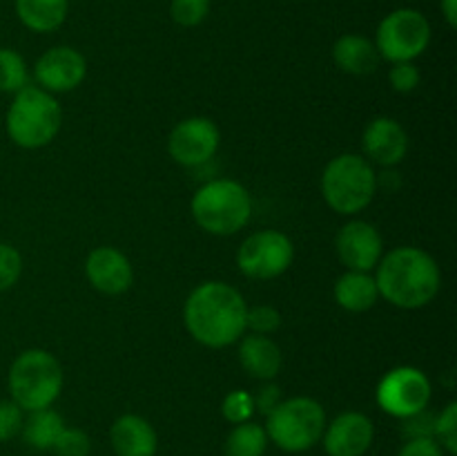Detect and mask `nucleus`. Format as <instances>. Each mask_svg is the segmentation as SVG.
Returning a JSON list of instances; mask_svg holds the SVG:
<instances>
[{"label":"nucleus","mask_w":457,"mask_h":456,"mask_svg":"<svg viewBox=\"0 0 457 456\" xmlns=\"http://www.w3.org/2000/svg\"><path fill=\"white\" fill-rule=\"evenodd\" d=\"M337 255L348 271H364L378 266L384 255V241L378 228L361 219L344 224L337 232Z\"/></svg>","instance_id":"obj_13"},{"label":"nucleus","mask_w":457,"mask_h":456,"mask_svg":"<svg viewBox=\"0 0 457 456\" xmlns=\"http://www.w3.org/2000/svg\"><path fill=\"white\" fill-rule=\"evenodd\" d=\"M378 174L369 159L360 155H339L321 174V195L339 215H357L373 201Z\"/></svg>","instance_id":"obj_6"},{"label":"nucleus","mask_w":457,"mask_h":456,"mask_svg":"<svg viewBox=\"0 0 457 456\" xmlns=\"http://www.w3.org/2000/svg\"><path fill=\"white\" fill-rule=\"evenodd\" d=\"M61 362L45 349H27L18 353L9 367V393L22 411L52 407V402L61 396Z\"/></svg>","instance_id":"obj_5"},{"label":"nucleus","mask_w":457,"mask_h":456,"mask_svg":"<svg viewBox=\"0 0 457 456\" xmlns=\"http://www.w3.org/2000/svg\"><path fill=\"white\" fill-rule=\"evenodd\" d=\"M62 429H65V423H62L61 414L45 407V410L29 411V416L22 423L21 434L22 441L34 450H52Z\"/></svg>","instance_id":"obj_22"},{"label":"nucleus","mask_w":457,"mask_h":456,"mask_svg":"<svg viewBox=\"0 0 457 456\" xmlns=\"http://www.w3.org/2000/svg\"><path fill=\"white\" fill-rule=\"evenodd\" d=\"M361 146L370 161L384 165V168H391V165L404 161L406 152H409V134L395 119L378 116L366 125Z\"/></svg>","instance_id":"obj_16"},{"label":"nucleus","mask_w":457,"mask_h":456,"mask_svg":"<svg viewBox=\"0 0 457 456\" xmlns=\"http://www.w3.org/2000/svg\"><path fill=\"white\" fill-rule=\"evenodd\" d=\"M195 222L212 235H235L253 215L248 190L235 179H214L201 186L192 197Z\"/></svg>","instance_id":"obj_4"},{"label":"nucleus","mask_w":457,"mask_h":456,"mask_svg":"<svg viewBox=\"0 0 457 456\" xmlns=\"http://www.w3.org/2000/svg\"><path fill=\"white\" fill-rule=\"evenodd\" d=\"M379 298L400 308L427 307L440 293L442 275L436 259L415 246L388 250L378 262Z\"/></svg>","instance_id":"obj_2"},{"label":"nucleus","mask_w":457,"mask_h":456,"mask_svg":"<svg viewBox=\"0 0 457 456\" xmlns=\"http://www.w3.org/2000/svg\"><path fill=\"white\" fill-rule=\"evenodd\" d=\"M87 74V61L74 47H52L36 61L34 76L38 88L52 92H71L79 88Z\"/></svg>","instance_id":"obj_12"},{"label":"nucleus","mask_w":457,"mask_h":456,"mask_svg":"<svg viewBox=\"0 0 457 456\" xmlns=\"http://www.w3.org/2000/svg\"><path fill=\"white\" fill-rule=\"evenodd\" d=\"M295 259V246L288 235L279 231L253 232L237 253V264L245 277L275 280L284 275Z\"/></svg>","instance_id":"obj_9"},{"label":"nucleus","mask_w":457,"mask_h":456,"mask_svg":"<svg viewBox=\"0 0 457 456\" xmlns=\"http://www.w3.org/2000/svg\"><path fill=\"white\" fill-rule=\"evenodd\" d=\"M268 447V434L262 425L245 423L235 425L226 438L223 445V454L226 456H263Z\"/></svg>","instance_id":"obj_23"},{"label":"nucleus","mask_w":457,"mask_h":456,"mask_svg":"<svg viewBox=\"0 0 457 456\" xmlns=\"http://www.w3.org/2000/svg\"><path fill=\"white\" fill-rule=\"evenodd\" d=\"M433 438L440 443V447L449 454H457V405L449 402L440 416H436V429Z\"/></svg>","instance_id":"obj_26"},{"label":"nucleus","mask_w":457,"mask_h":456,"mask_svg":"<svg viewBox=\"0 0 457 456\" xmlns=\"http://www.w3.org/2000/svg\"><path fill=\"white\" fill-rule=\"evenodd\" d=\"M335 300L351 313H364L379 300L378 282L364 271H348L335 282Z\"/></svg>","instance_id":"obj_20"},{"label":"nucleus","mask_w":457,"mask_h":456,"mask_svg":"<svg viewBox=\"0 0 457 456\" xmlns=\"http://www.w3.org/2000/svg\"><path fill=\"white\" fill-rule=\"evenodd\" d=\"M25 423V414L13 401H0V443L18 436Z\"/></svg>","instance_id":"obj_31"},{"label":"nucleus","mask_w":457,"mask_h":456,"mask_svg":"<svg viewBox=\"0 0 457 456\" xmlns=\"http://www.w3.org/2000/svg\"><path fill=\"white\" fill-rule=\"evenodd\" d=\"M326 427V411L315 398L297 396L281 401L266 416L268 441L284 452H306L321 438Z\"/></svg>","instance_id":"obj_7"},{"label":"nucleus","mask_w":457,"mask_h":456,"mask_svg":"<svg viewBox=\"0 0 457 456\" xmlns=\"http://www.w3.org/2000/svg\"><path fill=\"white\" fill-rule=\"evenodd\" d=\"M29 72L27 63L16 49L0 47V92L16 94L22 88H27Z\"/></svg>","instance_id":"obj_24"},{"label":"nucleus","mask_w":457,"mask_h":456,"mask_svg":"<svg viewBox=\"0 0 457 456\" xmlns=\"http://www.w3.org/2000/svg\"><path fill=\"white\" fill-rule=\"evenodd\" d=\"M112 450L116 456H154L159 436L150 420L137 414H123L110 429Z\"/></svg>","instance_id":"obj_17"},{"label":"nucleus","mask_w":457,"mask_h":456,"mask_svg":"<svg viewBox=\"0 0 457 456\" xmlns=\"http://www.w3.org/2000/svg\"><path fill=\"white\" fill-rule=\"evenodd\" d=\"M239 362L253 378L272 380L281 369V349L268 335H245L239 344Z\"/></svg>","instance_id":"obj_18"},{"label":"nucleus","mask_w":457,"mask_h":456,"mask_svg":"<svg viewBox=\"0 0 457 456\" xmlns=\"http://www.w3.org/2000/svg\"><path fill=\"white\" fill-rule=\"evenodd\" d=\"M431 43V25L418 9H395L378 27L375 47L391 63L415 61Z\"/></svg>","instance_id":"obj_8"},{"label":"nucleus","mask_w":457,"mask_h":456,"mask_svg":"<svg viewBox=\"0 0 457 456\" xmlns=\"http://www.w3.org/2000/svg\"><path fill=\"white\" fill-rule=\"evenodd\" d=\"M254 410H259L262 414H270L277 405L281 402V389L277 384H263L257 392V396H253Z\"/></svg>","instance_id":"obj_35"},{"label":"nucleus","mask_w":457,"mask_h":456,"mask_svg":"<svg viewBox=\"0 0 457 456\" xmlns=\"http://www.w3.org/2000/svg\"><path fill=\"white\" fill-rule=\"evenodd\" d=\"M333 58L346 74H373L379 65V52L370 38L361 34H346L333 45Z\"/></svg>","instance_id":"obj_19"},{"label":"nucleus","mask_w":457,"mask_h":456,"mask_svg":"<svg viewBox=\"0 0 457 456\" xmlns=\"http://www.w3.org/2000/svg\"><path fill=\"white\" fill-rule=\"evenodd\" d=\"M397 456H445V450L436 438H411L402 445Z\"/></svg>","instance_id":"obj_34"},{"label":"nucleus","mask_w":457,"mask_h":456,"mask_svg":"<svg viewBox=\"0 0 457 456\" xmlns=\"http://www.w3.org/2000/svg\"><path fill=\"white\" fill-rule=\"evenodd\" d=\"M281 316L277 308L268 307V304H262V307H253L245 313V329H250L253 334L268 335L272 331L279 329Z\"/></svg>","instance_id":"obj_29"},{"label":"nucleus","mask_w":457,"mask_h":456,"mask_svg":"<svg viewBox=\"0 0 457 456\" xmlns=\"http://www.w3.org/2000/svg\"><path fill=\"white\" fill-rule=\"evenodd\" d=\"M244 295L226 282H204L196 286L183 307V322L196 342L221 349L237 342L245 331Z\"/></svg>","instance_id":"obj_1"},{"label":"nucleus","mask_w":457,"mask_h":456,"mask_svg":"<svg viewBox=\"0 0 457 456\" xmlns=\"http://www.w3.org/2000/svg\"><path fill=\"white\" fill-rule=\"evenodd\" d=\"M433 429H436V416L428 414L427 410L418 411V414L404 418V427L402 434H406V438H433Z\"/></svg>","instance_id":"obj_33"},{"label":"nucleus","mask_w":457,"mask_h":456,"mask_svg":"<svg viewBox=\"0 0 457 456\" xmlns=\"http://www.w3.org/2000/svg\"><path fill=\"white\" fill-rule=\"evenodd\" d=\"M221 411L223 416H226V420H230V423H245V420L253 418L254 414L253 393L244 392V389H235V392H230L223 398Z\"/></svg>","instance_id":"obj_27"},{"label":"nucleus","mask_w":457,"mask_h":456,"mask_svg":"<svg viewBox=\"0 0 457 456\" xmlns=\"http://www.w3.org/2000/svg\"><path fill=\"white\" fill-rule=\"evenodd\" d=\"M321 438L328 456H364L373 445V420L361 411H344L326 425Z\"/></svg>","instance_id":"obj_14"},{"label":"nucleus","mask_w":457,"mask_h":456,"mask_svg":"<svg viewBox=\"0 0 457 456\" xmlns=\"http://www.w3.org/2000/svg\"><path fill=\"white\" fill-rule=\"evenodd\" d=\"M172 21L181 27H196L208 18L210 0H172L170 3Z\"/></svg>","instance_id":"obj_25"},{"label":"nucleus","mask_w":457,"mask_h":456,"mask_svg":"<svg viewBox=\"0 0 457 456\" xmlns=\"http://www.w3.org/2000/svg\"><path fill=\"white\" fill-rule=\"evenodd\" d=\"M62 123V112L56 98L38 85H27L13 94L7 110V134L16 146L36 150L56 139Z\"/></svg>","instance_id":"obj_3"},{"label":"nucleus","mask_w":457,"mask_h":456,"mask_svg":"<svg viewBox=\"0 0 457 456\" xmlns=\"http://www.w3.org/2000/svg\"><path fill=\"white\" fill-rule=\"evenodd\" d=\"M442 13H445L449 27H457V0H442Z\"/></svg>","instance_id":"obj_36"},{"label":"nucleus","mask_w":457,"mask_h":456,"mask_svg":"<svg viewBox=\"0 0 457 456\" xmlns=\"http://www.w3.org/2000/svg\"><path fill=\"white\" fill-rule=\"evenodd\" d=\"M431 401V383L415 367H395L378 384V405L395 418H409L427 410Z\"/></svg>","instance_id":"obj_10"},{"label":"nucleus","mask_w":457,"mask_h":456,"mask_svg":"<svg viewBox=\"0 0 457 456\" xmlns=\"http://www.w3.org/2000/svg\"><path fill=\"white\" fill-rule=\"evenodd\" d=\"M52 450L56 456H89L92 441H89V436L83 429L65 427L61 432V436L56 438Z\"/></svg>","instance_id":"obj_28"},{"label":"nucleus","mask_w":457,"mask_h":456,"mask_svg":"<svg viewBox=\"0 0 457 456\" xmlns=\"http://www.w3.org/2000/svg\"><path fill=\"white\" fill-rule=\"evenodd\" d=\"M16 13L36 34L56 31L70 13V0H16Z\"/></svg>","instance_id":"obj_21"},{"label":"nucleus","mask_w":457,"mask_h":456,"mask_svg":"<svg viewBox=\"0 0 457 456\" xmlns=\"http://www.w3.org/2000/svg\"><path fill=\"white\" fill-rule=\"evenodd\" d=\"M219 128L205 116H190L177 123L170 132L168 152L177 164L186 168L205 165L219 150Z\"/></svg>","instance_id":"obj_11"},{"label":"nucleus","mask_w":457,"mask_h":456,"mask_svg":"<svg viewBox=\"0 0 457 456\" xmlns=\"http://www.w3.org/2000/svg\"><path fill=\"white\" fill-rule=\"evenodd\" d=\"M388 80H391L393 89L400 94L413 92L420 85V70L413 61L404 63H393L391 74H388Z\"/></svg>","instance_id":"obj_32"},{"label":"nucleus","mask_w":457,"mask_h":456,"mask_svg":"<svg viewBox=\"0 0 457 456\" xmlns=\"http://www.w3.org/2000/svg\"><path fill=\"white\" fill-rule=\"evenodd\" d=\"M22 273V258L13 246L0 244V291L12 289Z\"/></svg>","instance_id":"obj_30"},{"label":"nucleus","mask_w":457,"mask_h":456,"mask_svg":"<svg viewBox=\"0 0 457 456\" xmlns=\"http://www.w3.org/2000/svg\"><path fill=\"white\" fill-rule=\"evenodd\" d=\"M89 284L105 295H120L132 286L134 271L129 259L112 246H98L85 262Z\"/></svg>","instance_id":"obj_15"}]
</instances>
